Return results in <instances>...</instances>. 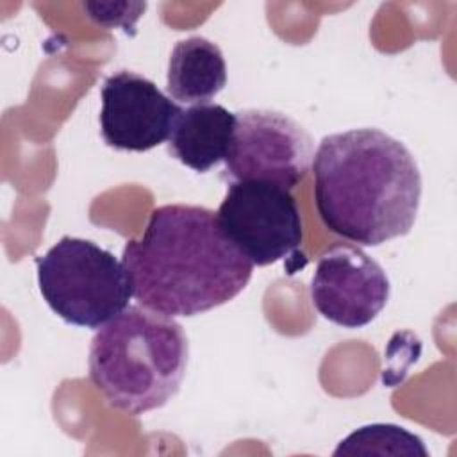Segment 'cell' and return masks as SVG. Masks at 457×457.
I'll return each instance as SVG.
<instances>
[{
    "label": "cell",
    "mask_w": 457,
    "mask_h": 457,
    "mask_svg": "<svg viewBox=\"0 0 457 457\" xmlns=\"http://www.w3.org/2000/svg\"><path fill=\"white\" fill-rule=\"evenodd\" d=\"M312 171L316 209L330 232L362 246L411 232L421 173L402 141L371 127L328 134Z\"/></svg>",
    "instance_id": "obj_2"
},
{
    "label": "cell",
    "mask_w": 457,
    "mask_h": 457,
    "mask_svg": "<svg viewBox=\"0 0 457 457\" xmlns=\"http://www.w3.org/2000/svg\"><path fill=\"white\" fill-rule=\"evenodd\" d=\"M189 343L179 321L129 305L89 345V378L105 402L137 416L171 400L186 375Z\"/></svg>",
    "instance_id": "obj_3"
},
{
    "label": "cell",
    "mask_w": 457,
    "mask_h": 457,
    "mask_svg": "<svg viewBox=\"0 0 457 457\" xmlns=\"http://www.w3.org/2000/svg\"><path fill=\"white\" fill-rule=\"evenodd\" d=\"M236 129V112L220 104L182 109L168 137V152L184 166L205 173L225 161Z\"/></svg>",
    "instance_id": "obj_9"
},
{
    "label": "cell",
    "mask_w": 457,
    "mask_h": 457,
    "mask_svg": "<svg viewBox=\"0 0 457 457\" xmlns=\"http://www.w3.org/2000/svg\"><path fill=\"white\" fill-rule=\"evenodd\" d=\"M121 262L132 296L170 318L195 316L236 298L252 278V262L232 245L214 211L168 204L154 209Z\"/></svg>",
    "instance_id": "obj_1"
},
{
    "label": "cell",
    "mask_w": 457,
    "mask_h": 457,
    "mask_svg": "<svg viewBox=\"0 0 457 457\" xmlns=\"http://www.w3.org/2000/svg\"><path fill=\"white\" fill-rule=\"evenodd\" d=\"M227 84V64L220 46L191 36L175 43L166 73L168 96L180 104H209Z\"/></svg>",
    "instance_id": "obj_10"
},
{
    "label": "cell",
    "mask_w": 457,
    "mask_h": 457,
    "mask_svg": "<svg viewBox=\"0 0 457 457\" xmlns=\"http://www.w3.org/2000/svg\"><path fill=\"white\" fill-rule=\"evenodd\" d=\"M36 264L43 300L70 325L100 328L129 307L123 262L89 239L62 236Z\"/></svg>",
    "instance_id": "obj_4"
},
{
    "label": "cell",
    "mask_w": 457,
    "mask_h": 457,
    "mask_svg": "<svg viewBox=\"0 0 457 457\" xmlns=\"http://www.w3.org/2000/svg\"><path fill=\"white\" fill-rule=\"evenodd\" d=\"M100 132L111 148L146 152L164 143L182 107L150 79L120 70L104 80Z\"/></svg>",
    "instance_id": "obj_8"
},
{
    "label": "cell",
    "mask_w": 457,
    "mask_h": 457,
    "mask_svg": "<svg viewBox=\"0 0 457 457\" xmlns=\"http://www.w3.org/2000/svg\"><path fill=\"white\" fill-rule=\"evenodd\" d=\"M314 159L311 134L291 116L271 109L236 112L225 173L236 180H262L287 191L307 175Z\"/></svg>",
    "instance_id": "obj_6"
},
{
    "label": "cell",
    "mask_w": 457,
    "mask_h": 457,
    "mask_svg": "<svg viewBox=\"0 0 457 457\" xmlns=\"http://www.w3.org/2000/svg\"><path fill=\"white\" fill-rule=\"evenodd\" d=\"M341 455H405L428 457L423 439L393 423H371L348 434L334 450Z\"/></svg>",
    "instance_id": "obj_11"
},
{
    "label": "cell",
    "mask_w": 457,
    "mask_h": 457,
    "mask_svg": "<svg viewBox=\"0 0 457 457\" xmlns=\"http://www.w3.org/2000/svg\"><path fill=\"white\" fill-rule=\"evenodd\" d=\"M389 289V278L375 259L359 246L337 243L318 257L311 302L325 320L361 328L386 307Z\"/></svg>",
    "instance_id": "obj_7"
},
{
    "label": "cell",
    "mask_w": 457,
    "mask_h": 457,
    "mask_svg": "<svg viewBox=\"0 0 457 457\" xmlns=\"http://www.w3.org/2000/svg\"><path fill=\"white\" fill-rule=\"evenodd\" d=\"M216 216L225 236L252 266L286 261L298 253L303 241L295 196L271 182H230Z\"/></svg>",
    "instance_id": "obj_5"
}]
</instances>
